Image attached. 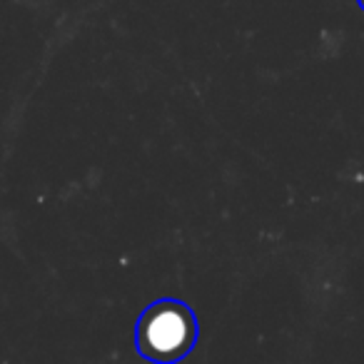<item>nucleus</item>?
<instances>
[{
	"mask_svg": "<svg viewBox=\"0 0 364 364\" xmlns=\"http://www.w3.org/2000/svg\"><path fill=\"white\" fill-rule=\"evenodd\" d=\"M200 324L193 307L180 299H157L135 324V349L152 364H175L195 349Z\"/></svg>",
	"mask_w": 364,
	"mask_h": 364,
	"instance_id": "nucleus-1",
	"label": "nucleus"
},
{
	"mask_svg": "<svg viewBox=\"0 0 364 364\" xmlns=\"http://www.w3.org/2000/svg\"><path fill=\"white\" fill-rule=\"evenodd\" d=\"M357 3H359V8H362V11H364V0H357Z\"/></svg>",
	"mask_w": 364,
	"mask_h": 364,
	"instance_id": "nucleus-2",
	"label": "nucleus"
}]
</instances>
